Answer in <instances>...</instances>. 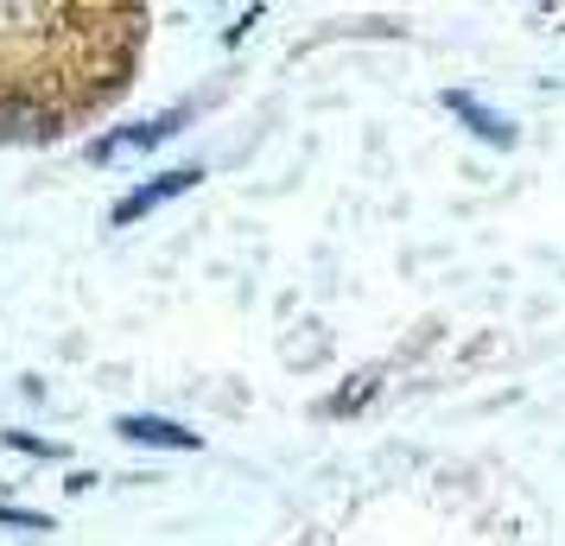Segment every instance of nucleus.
<instances>
[{
	"label": "nucleus",
	"instance_id": "f257e3e1",
	"mask_svg": "<svg viewBox=\"0 0 565 546\" xmlns=\"http://www.w3.org/2000/svg\"><path fill=\"white\" fill-rule=\"evenodd\" d=\"M147 39L140 7H0V108H103Z\"/></svg>",
	"mask_w": 565,
	"mask_h": 546
},
{
	"label": "nucleus",
	"instance_id": "f03ea898",
	"mask_svg": "<svg viewBox=\"0 0 565 546\" xmlns=\"http://www.w3.org/2000/svg\"><path fill=\"white\" fill-rule=\"evenodd\" d=\"M204 179V172H166V179H153V184H140V191H128L121 204H115V223H134V216H147V210H159L166 197H179V191H191V184Z\"/></svg>",
	"mask_w": 565,
	"mask_h": 546
},
{
	"label": "nucleus",
	"instance_id": "7ed1b4c3",
	"mask_svg": "<svg viewBox=\"0 0 565 546\" xmlns=\"http://www.w3.org/2000/svg\"><path fill=\"white\" fill-rule=\"evenodd\" d=\"M121 439L134 445H166V451H198V432H184V426H172V419H147V414H128L121 426H115Z\"/></svg>",
	"mask_w": 565,
	"mask_h": 546
},
{
	"label": "nucleus",
	"instance_id": "20e7f679",
	"mask_svg": "<svg viewBox=\"0 0 565 546\" xmlns=\"http://www.w3.org/2000/svg\"><path fill=\"white\" fill-rule=\"evenodd\" d=\"M184 115H159V121H147V128H128V133H108V140H96V159H115L128 153V147H159L166 133H179Z\"/></svg>",
	"mask_w": 565,
	"mask_h": 546
},
{
	"label": "nucleus",
	"instance_id": "39448f33",
	"mask_svg": "<svg viewBox=\"0 0 565 546\" xmlns=\"http://www.w3.org/2000/svg\"><path fill=\"white\" fill-rule=\"evenodd\" d=\"M445 108H451V115H463V121L483 133V140H495V147H509V140H514L509 121H502V115H489V108L477 103V96H463V89H458V96H445Z\"/></svg>",
	"mask_w": 565,
	"mask_h": 546
}]
</instances>
